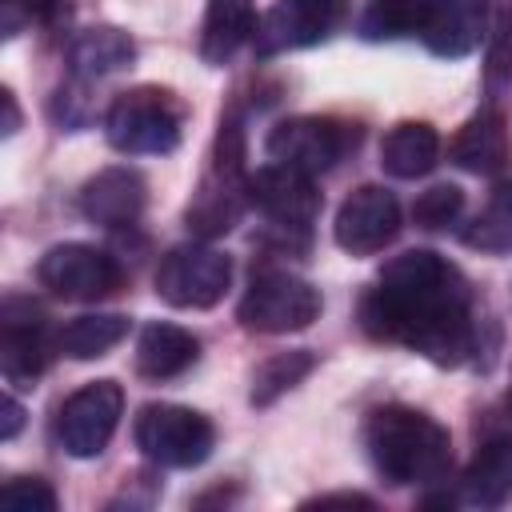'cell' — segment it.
I'll list each match as a JSON object with an SVG mask.
<instances>
[{
  "mask_svg": "<svg viewBox=\"0 0 512 512\" xmlns=\"http://www.w3.org/2000/svg\"><path fill=\"white\" fill-rule=\"evenodd\" d=\"M360 324L368 336L404 344L440 368H456L476 352L468 280L432 248H408L384 264L360 304Z\"/></svg>",
  "mask_w": 512,
  "mask_h": 512,
  "instance_id": "cell-1",
  "label": "cell"
},
{
  "mask_svg": "<svg viewBox=\"0 0 512 512\" xmlns=\"http://www.w3.org/2000/svg\"><path fill=\"white\" fill-rule=\"evenodd\" d=\"M364 448L376 472L404 488V484H440L452 468V440L448 428L436 424L428 412L388 404L376 408L364 424Z\"/></svg>",
  "mask_w": 512,
  "mask_h": 512,
  "instance_id": "cell-2",
  "label": "cell"
},
{
  "mask_svg": "<svg viewBox=\"0 0 512 512\" xmlns=\"http://www.w3.org/2000/svg\"><path fill=\"white\" fill-rule=\"evenodd\" d=\"M248 204V172H244V128L236 116L220 120L212 164L184 212V224L200 240H216L240 224V212Z\"/></svg>",
  "mask_w": 512,
  "mask_h": 512,
  "instance_id": "cell-3",
  "label": "cell"
},
{
  "mask_svg": "<svg viewBox=\"0 0 512 512\" xmlns=\"http://www.w3.org/2000/svg\"><path fill=\"white\" fill-rule=\"evenodd\" d=\"M104 136L124 156H168L184 136V104L168 88H128L112 100Z\"/></svg>",
  "mask_w": 512,
  "mask_h": 512,
  "instance_id": "cell-4",
  "label": "cell"
},
{
  "mask_svg": "<svg viewBox=\"0 0 512 512\" xmlns=\"http://www.w3.org/2000/svg\"><path fill=\"white\" fill-rule=\"evenodd\" d=\"M132 440L156 468H196L216 448V428L208 416L184 404H144L132 424Z\"/></svg>",
  "mask_w": 512,
  "mask_h": 512,
  "instance_id": "cell-5",
  "label": "cell"
},
{
  "mask_svg": "<svg viewBox=\"0 0 512 512\" xmlns=\"http://www.w3.org/2000/svg\"><path fill=\"white\" fill-rule=\"evenodd\" d=\"M320 316V288H312L308 280L284 272V268H264L252 276L248 292L240 296L236 320L248 332H264V336H284V332H300Z\"/></svg>",
  "mask_w": 512,
  "mask_h": 512,
  "instance_id": "cell-6",
  "label": "cell"
},
{
  "mask_svg": "<svg viewBox=\"0 0 512 512\" xmlns=\"http://www.w3.org/2000/svg\"><path fill=\"white\" fill-rule=\"evenodd\" d=\"M356 144H360V124H348L336 116H292V120H280L264 140L276 164H288L308 176L336 168Z\"/></svg>",
  "mask_w": 512,
  "mask_h": 512,
  "instance_id": "cell-7",
  "label": "cell"
},
{
  "mask_svg": "<svg viewBox=\"0 0 512 512\" xmlns=\"http://www.w3.org/2000/svg\"><path fill=\"white\" fill-rule=\"evenodd\" d=\"M124 412V388L116 380H92L84 388H76L52 420V440L76 456V460H92L108 448L116 424Z\"/></svg>",
  "mask_w": 512,
  "mask_h": 512,
  "instance_id": "cell-8",
  "label": "cell"
},
{
  "mask_svg": "<svg viewBox=\"0 0 512 512\" xmlns=\"http://www.w3.org/2000/svg\"><path fill=\"white\" fill-rule=\"evenodd\" d=\"M232 284V260L208 244H176L160 256L156 296L172 308H212Z\"/></svg>",
  "mask_w": 512,
  "mask_h": 512,
  "instance_id": "cell-9",
  "label": "cell"
},
{
  "mask_svg": "<svg viewBox=\"0 0 512 512\" xmlns=\"http://www.w3.org/2000/svg\"><path fill=\"white\" fill-rule=\"evenodd\" d=\"M36 280L72 304H92L112 296L124 284V268L96 244H52L40 264H36Z\"/></svg>",
  "mask_w": 512,
  "mask_h": 512,
  "instance_id": "cell-10",
  "label": "cell"
},
{
  "mask_svg": "<svg viewBox=\"0 0 512 512\" xmlns=\"http://www.w3.org/2000/svg\"><path fill=\"white\" fill-rule=\"evenodd\" d=\"M348 8L352 0H276L256 24V52L276 56L324 44L348 20Z\"/></svg>",
  "mask_w": 512,
  "mask_h": 512,
  "instance_id": "cell-11",
  "label": "cell"
},
{
  "mask_svg": "<svg viewBox=\"0 0 512 512\" xmlns=\"http://www.w3.org/2000/svg\"><path fill=\"white\" fill-rule=\"evenodd\" d=\"M56 340L44 332V312L28 296H4L0 304V368L4 380L16 388H32L44 372Z\"/></svg>",
  "mask_w": 512,
  "mask_h": 512,
  "instance_id": "cell-12",
  "label": "cell"
},
{
  "mask_svg": "<svg viewBox=\"0 0 512 512\" xmlns=\"http://www.w3.org/2000/svg\"><path fill=\"white\" fill-rule=\"evenodd\" d=\"M400 232V204L384 184H360L336 212L332 236L352 256H372L388 248Z\"/></svg>",
  "mask_w": 512,
  "mask_h": 512,
  "instance_id": "cell-13",
  "label": "cell"
},
{
  "mask_svg": "<svg viewBox=\"0 0 512 512\" xmlns=\"http://www.w3.org/2000/svg\"><path fill=\"white\" fill-rule=\"evenodd\" d=\"M248 204L260 208L272 220V228L308 232V224L320 216V192L312 176L288 164H268L248 172Z\"/></svg>",
  "mask_w": 512,
  "mask_h": 512,
  "instance_id": "cell-14",
  "label": "cell"
},
{
  "mask_svg": "<svg viewBox=\"0 0 512 512\" xmlns=\"http://www.w3.org/2000/svg\"><path fill=\"white\" fill-rule=\"evenodd\" d=\"M144 204H148V184L136 168H124V164H112V168L96 172L80 188V212H84V220H92L100 228L136 224Z\"/></svg>",
  "mask_w": 512,
  "mask_h": 512,
  "instance_id": "cell-15",
  "label": "cell"
},
{
  "mask_svg": "<svg viewBox=\"0 0 512 512\" xmlns=\"http://www.w3.org/2000/svg\"><path fill=\"white\" fill-rule=\"evenodd\" d=\"M488 36V0H432L420 32L424 48L440 60H460Z\"/></svg>",
  "mask_w": 512,
  "mask_h": 512,
  "instance_id": "cell-16",
  "label": "cell"
},
{
  "mask_svg": "<svg viewBox=\"0 0 512 512\" xmlns=\"http://www.w3.org/2000/svg\"><path fill=\"white\" fill-rule=\"evenodd\" d=\"M452 164L472 172V176H496L504 172V164L512 160V136H508V120L500 108H480L472 112L460 132L452 136L448 148Z\"/></svg>",
  "mask_w": 512,
  "mask_h": 512,
  "instance_id": "cell-17",
  "label": "cell"
},
{
  "mask_svg": "<svg viewBox=\"0 0 512 512\" xmlns=\"http://www.w3.org/2000/svg\"><path fill=\"white\" fill-rule=\"evenodd\" d=\"M200 356V340L180 328V324H164L152 320L144 324L140 340H136V372L144 380H172L180 372H188Z\"/></svg>",
  "mask_w": 512,
  "mask_h": 512,
  "instance_id": "cell-18",
  "label": "cell"
},
{
  "mask_svg": "<svg viewBox=\"0 0 512 512\" xmlns=\"http://www.w3.org/2000/svg\"><path fill=\"white\" fill-rule=\"evenodd\" d=\"M464 504L476 508H500L512 500V436H492L476 448L472 464L460 476Z\"/></svg>",
  "mask_w": 512,
  "mask_h": 512,
  "instance_id": "cell-19",
  "label": "cell"
},
{
  "mask_svg": "<svg viewBox=\"0 0 512 512\" xmlns=\"http://www.w3.org/2000/svg\"><path fill=\"white\" fill-rule=\"evenodd\" d=\"M440 164V136L424 120H400L380 140V168L396 180L428 176Z\"/></svg>",
  "mask_w": 512,
  "mask_h": 512,
  "instance_id": "cell-20",
  "label": "cell"
},
{
  "mask_svg": "<svg viewBox=\"0 0 512 512\" xmlns=\"http://www.w3.org/2000/svg\"><path fill=\"white\" fill-rule=\"evenodd\" d=\"M256 8L252 0H208L200 24V56L208 64H228L248 40H256Z\"/></svg>",
  "mask_w": 512,
  "mask_h": 512,
  "instance_id": "cell-21",
  "label": "cell"
},
{
  "mask_svg": "<svg viewBox=\"0 0 512 512\" xmlns=\"http://www.w3.org/2000/svg\"><path fill=\"white\" fill-rule=\"evenodd\" d=\"M136 60V44L124 28H112V24H96V28H84L76 32V40L68 44V72L76 80H100V76H112L120 68H128Z\"/></svg>",
  "mask_w": 512,
  "mask_h": 512,
  "instance_id": "cell-22",
  "label": "cell"
},
{
  "mask_svg": "<svg viewBox=\"0 0 512 512\" xmlns=\"http://www.w3.org/2000/svg\"><path fill=\"white\" fill-rule=\"evenodd\" d=\"M124 336H128V316L92 312V316L68 320L52 340H56V352H64L72 360H92V356H104L108 348H116Z\"/></svg>",
  "mask_w": 512,
  "mask_h": 512,
  "instance_id": "cell-23",
  "label": "cell"
},
{
  "mask_svg": "<svg viewBox=\"0 0 512 512\" xmlns=\"http://www.w3.org/2000/svg\"><path fill=\"white\" fill-rule=\"evenodd\" d=\"M460 240L468 248H476V252H488V256L512 252V184H496L492 188V196L472 216V224L464 228Z\"/></svg>",
  "mask_w": 512,
  "mask_h": 512,
  "instance_id": "cell-24",
  "label": "cell"
},
{
  "mask_svg": "<svg viewBox=\"0 0 512 512\" xmlns=\"http://www.w3.org/2000/svg\"><path fill=\"white\" fill-rule=\"evenodd\" d=\"M432 0H372L360 16V36L364 40H404L420 36L428 24Z\"/></svg>",
  "mask_w": 512,
  "mask_h": 512,
  "instance_id": "cell-25",
  "label": "cell"
},
{
  "mask_svg": "<svg viewBox=\"0 0 512 512\" xmlns=\"http://www.w3.org/2000/svg\"><path fill=\"white\" fill-rule=\"evenodd\" d=\"M312 368H316V356H312L308 348L276 352V356H268V360L252 372V392H248V400H252L256 408H264V404L280 400L288 388H296Z\"/></svg>",
  "mask_w": 512,
  "mask_h": 512,
  "instance_id": "cell-26",
  "label": "cell"
},
{
  "mask_svg": "<svg viewBox=\"0 0 512 512\" xmlns=\"http://www.w3.org/2000/svg\"><path fill=\"white\" fill-rule=\"evenodd\" d=\"M484 84H488V96H500V92L512 88V0H504L496 20H492Z\"/></svg>",
  "mask_w": 512,
  "mask_h": 512,
  "instance_id": "cell-27",
  "label": "cell"
},
{
  "mask_svg": "<svg viewBox=\"0 0 512 512\" xmlns=\"http://www.w3.org/2000/svg\"><path fill=\"white\" fill-rule=\"evenodd\" d=\"M464 212V192L456 184H432L428 192L416 196L412 204V220L428 232H440L448 224H456V216Z\"/></svg>",
  "mask_w": 512,
  "mask_h": 512,
  "instance_id": "cell-28",
  "label": "cell"
},
{
  "mask_svg": "<svg viewBox=\"0 0 512 512\" xmlns=\"http://www.w3.org/2000/svg\"><path fill=\"white\" fill-rule=\"evenodd\" d=\"M0 504L12 508V512H52L56 508V492L40 476H16V480H8L0 488Z\"/></svg>",
  "mask_w": 512,
  "mask_h": 512,
  "instance_id": "cell-29",
  "label": "cell"
},
{
  "mask_svg": "<svg viewBox=\"0 0 512 512\" xmlns=\"http://www.w3.org/2000/svg\"><path fill=\"white\" fill-rule=\"evenodd\" d=\"M332 504H344V508H372V500H368V496H360V492H328V496L308 500L304 508H332Z\"/></svg>",
  "mask_w": 512,
  "mask_h": 512,
  "instance_id": "cell-30",
  "label": "cell"
},
{
  "mask_svg": "<svg viewBox=\"0 0 512 512\" xmlns=\"http://www.w3.org/2000/svg\"><path fill=\"white\" fill-rule=\"evenodd\" d=\"M20 424H24V408L16 404V396H4V428H0V436L12 440L20 432Z\"/></svg>",
  "mask_w": 512,
  "mask_h": 512,
  "instance_id": "cell-31",
  "label": "cell"
},
{
  "mask_svg": "<svg viewBox=\"0 0 512 512\" xmlns=\"http://www.w3.org/2000/svg\"><path fill=\"white\" fill-rule=\"evenodd\" d=\"M0 100H4V136H12L20 128V108H16V96L8 88L0 92Z\"/></svg>",
  "mask_w": 512,
  "mask_h": 512,
  "instance_id": "cell-32",
  "label": "cell"
},
{
  "mask_svg": "<svg viewBox=\"0 0 512 512\" xmlns=\"http://www.w3.org/2000/svg\"><path fill=\"white\" fill-rule=\"evenodd\" d=\"M508 408H512V384H508Z\"/></svg>",
  "mask_w": 512,
  "mask_h": 512,
  "instance_id": "cell-33",
  "label": "cell"
}]
</instances>
